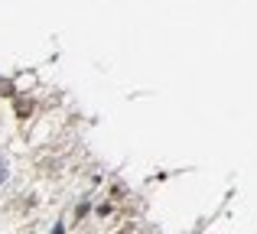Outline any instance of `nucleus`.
<instances>
[{
  "instance_id": "1",
  "label": "nucleus",
  "mask_w": 257,
  "mask_h": 234,
  "mask_svg": "<svg viewBox=\"0 0 257 234\" xmlns=\"http://www.w3.org/2000/svg\"><path fill=\"white\" fill-rule=\"evenodd\" d=\"M4 179H7V163L0 159V185H4Z\"/></svg>"
}]
</instances>
